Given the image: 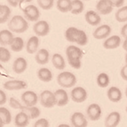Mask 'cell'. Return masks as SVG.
Listing matches in <instances>:
<instances>
[{"label": "cell", "mask_w": 127, "mask_h": 127, "mask_svg": "<svg viewBox=\"0 0 127 127\" xmlns=\"http://www.w3.org/2000/svg\"><path fill=\"white\" fill-rule=\"evenodd\" d=\"M65 54L68 62L72 68L75 69H79L81 68L83 53L79 47L74 45H70L66 48Z\"/></svg>", "instance_id": "obj_1"}, {"label": "cell", "mask_w": 127, "mask_h": 127, "mask_svg": "<svg viewBox=\"0 0 127 127\" xmlns=\"http://www.w3.org/2000/svg\"><path fill=\"white\" fill-rule=\"evenodd\" d=\"M8 26L9 30L13 33H22L28 29L29 23L24 17L19 16V15H16L10 19Z\"/></svg>", "instance_id": "obj_2"}, {"label": "cell", "mask_w": 127, "mask_h": 127, "mask_svg": "<svg viewBox=\"0 0 127 127\" xmlns=\"http://www.w3.org/2000/svg\"><path fill=\"white\" fill-rule=\"evenodd\" d=\"M77 78L76 75L70 71H63L57 76V83L64 88H69L76 85Z\"/></svg>", "instance_id": "obj_3"}, {"label": "cell", "mask_w": 127, "mask_h": 127, "mask_svg": "<svg viewBox=\"0 0 127 127\" xmlns=\"http://www.w3.org/2000/svg\"><path fill=\"white\" fill-rule=\"evenodd\" d=\"M40 104L45 108L51 109L56 105V97L54 92L49 90H44L39 95Z\"/></svg>", "instance_id": "obj_4"}, {"label": "cell", "mask_w": 127, "mask_h": 127, "mask_svg": "<svg viewBox=\"0 0 127 127\" xmlns=\"http://www.w3.org/2000/svg\"><path fill=\"white\" fill-rule=\"evenodd\" d=\"M71 99L74 102L76 103H83L84 102L87 97H88V93L86 89L83 87L78 86L74 88L71 91Z\"/></svg>", "instance_id": "obj_5"}, {"label": "cell", "mask_w": 127, "mask_h": 127, "mask_svg": "<svg viewBox=\"0 0 127 127\" xmlns=\"http://www.w3.org/2000/svg\"><path fill=\"white\" fill-rule=\"evenodd\" d=\"M102 109L97 103H92L87 107L86 114L91 121H97L102 116Z\"/></svg>", "instance_id": "obj_6"}, {"label": "cell", "mask_w": 127, "mask_h": 127, "mask_svg": "<svg viewBox=\"0 0 127 127\" xmlns=\"http://www.w3.org/2000/svg\"><path fill=\"white\" fill-rule=\"evenodd\" d=\"M25 18L31 22H35L39 19L40 12L39 9L34 5H29L23 9Z\"/></svg>", "instance_id": "obj_7"}, {"label": "cell", "mask_w": 127, "mask_h": 127, "mask_svg": "<svg viewBox=\"0 0 127 127\" xmlns=\"http://www.w3.org/2000/svg\"><path fill=\"white\" fill-rule=\"evenodd\" d=\"M70 122L72 127H87L88 121L83 113L75 112L70 117Z\"/></svg>", "instance_id": "obj_8"}, {"label": "cell", "mask_w": 127, "mask_h": 127, "mask_svg": "<svg viewBox=\"0 0 127 127\" xmlns=\"http://www.w3.org/2000/svg\"><path fill=\"white\" fill-rule=\"evenodd\" d=\"M21 99L25 106H35L38 103L39 97L37 94L33 91H26L21 95Z\"/></svg>", "instance_id": "obj_9"}, {"label": "cell", "mask_w": 127, "mask_h": 127, "mask_svg": "<svg viewBox=\"0 0 127 127\" xmlns=\"http://www.w3.org/2000/svg\"><path fill=\"white\" fill-rule=\"evenodd\" d=\"M3 88L8 91H18L27 88V83L22 80H10L3 84Z\"/></svg>", "instance_id": "obj_10"}, {"label": "cell", "mask_w": 127, "mask_h": 127, "mask_svg": "<svg viewBox=\"0 0 127 127\" xmlns=\"http://www.w3.org/2000/svg\"><path fill=\"white\" fill-rule=\"evenodd\" d=\"M33 31L37 36H45L49 34L50 26L45 20H40L35 23L33 26Z\"/></svg>", "instance_id": "obj_11"}, {"label": "cell", "mask_w": 127, "mask_h": 127, "mask_svg": "<svg viewBox=\"0 0 127 127\" xmlns=\"http://www.w3.org/2000/svg\"><path fill=\"white\" fill-rule=\"evenodd\" d=\"M113 7L110 0H99L96 4V10L102 15H108L113 12Z\"/></svg>", "instance_id": "obj_12"}, {"label": "cell", "mask_w": 127, "mask_h": 127, "mask_svg": "<svg viewBox=\"0 0 127 127\" xmlns=\"http://www.w3.org/2000/svg\"><path fill=\"white\" fill-rule=\"evenodd\" d=\"M111 31H112V29L109 25L107 24L101 25L99 27H97L94 30L93 36L97 40L106 39L110 35Z\"/></svg>", "instance_id": "obj_13"}, {"label": "cell", "mask_w": 127, "mask_h": 127, "mask_svg": "<svg viewBox=\"0 0 127 127\" xmlns=\"http://www.w3.org/2000/svg\"><path fill=\"white\" fill-rule=\"evenodd\" d=\"M55 97H56V106L59 107H63L66 106L69 102V95L67 92L63 88L57 89V90L54 92Z\"/></svg>", "instance_id": "obj_14"}, {"label": "cell", "mask_w": 127, "mask_h": 127, "mask_svg": "<svg viewBox=\"0 0 127 127\" xmlns=\"http://www.w3.org/2000/svg\"><path fill=\"white\" fill-rule=\"evenodd\" d=\"M121 121V115L119 112L114 111L110 113L105 119L106 127H117Z\"/></svg>", "instance_id": "obj_15"}, {"label": "cell", "mask_w": 127, "mask_h": 127, "mask_svg": "<svg viewBox=\"0 0 127 127\" xmlns=\"http://www.w3.org/2000/svg\"><path fill=\"white\" fill-rule=\"evenodd\" d=\"M121 44V38L118 35H113L106 39L103 43V47L107 50H113L118 48Z\"/></svg>", "instance_id": "obj_16"}, {"label": "cell", "mask_w": 127, "mask_h": 127, "mask_svg": "<svg viewBox=\"0 0 127 127\" xmlns=\"http://www.w3.org/2000/svg\"><path fill=\"white\" fill-rule=\"evenodd\" d=\"M27 61L24 57H17L14 61L12 64V70L16 74H22L27 69Z\"/></svg>", "instance_id": "obj_17"}, {"label": "cell", "mask_w": 127, "mask_h": 127, "mask_svg": "<svg viewBox=\"0 0 127 127\" xmlns=\"http://www.w3.org/2000/svg\"><path fill=\"white\" fill-rule=\"evenodd\" d=\"M107 97L109 100L111 101L112 102L117 103L121 101L123 98V94L121 90L118 87L112 86L107 91Z\"/></svg>", "instance_id": "obj_18"}, {"label": "cell", "mask_w": 127, "mask_h": 127, "mask_svg": "<svg viewBox=\"0 0 127 127\" xmlns=\"http://www.w3.org/2000/svg\"><path fill=\"white\" fill-rule=\"evenodd\" d=\"M39 46V39L37 36H33L29 38L26 43V51L27 53L32 54L38 51V48Z\"/></svg>", "instance_id": "obj_19"}, {"label": "cell", "mask_w": 127, "mask_h": 127, "mask_svg": "<svg viewBox=\"0 0 127 127\" xmlns=\"http://www.w3.org/2000/svg\"><path fill=\"white\" fill-rule=\"evenodd\" d=\"M85 19L87 23L91 26H97L101 23V17L98 12L93 10L88 11L85 15Z\"/></svg>", "instance_id": "obj_20"}, {"label": "cell", "mask_w": 127, "mask_h": 127, "mask_svg": "<svg viewBox=\"0 0 127 127\" xmlns=\"http://www.w3.org/2000/svg\"><path fill=\"white\" fill-rule=\"evenodd\" d=\"M14 38L15 37L12 31L8 29H2L0 31V44L2 46H10Z\"/></svg>", "instance_id": "obj_21"}, {"label": "cell", "mask_w": 127, "mask_h": 127, "mask_svg": "<svg viewBox=\"0 0 127 127\" xmlns=\"http://www.w3.org/2000/svg\"><path fill=\"white\" fill-rule=\"evenodd\" d=\"M30 119L23 112L20 111L17 113L14 119V123L16 127H26L29 123Z\"/></svg>", "instance_id": "obj_22"}, {"label": "cell", "mask_w": 127, "mask_h": 127, "mask_svg": "<svg viewBox=\"0 0 127 127\" xmlns=\"http://www.w3.org/2000/svg\"><path fill=\"white\" fill-rule=\"evenodd\" d=\"M20 110L22 112H23V113H25L30 119H34L38 118L41 114L40 109L38 107H36L35 106H27L24 105V106H22Z\"/></svg>", "instance_id": "obj_23"}, {"label": "cell", "mask_w": 127, "mask_h": 127, "mask_svg": "<svg viewBox=\"0 0 127 127\" xmlns=\"http://www.w3.org/2000/svg\"><path fill=\"white\" fill-rule=\"evenodd\" d=\"M35 61L39 64L44 65L46 64L49 61V52L46 49H40L36 52L35 56Z\"/></svg>", "instance_id": "obj_24"}, {"label": "cell", "mask_w": 127, "mask_h": 127, "mask_svg": "<svg viewBox=\"0 0 127 127\" xmlns=\"http://www.w3.org/2000/svg\"><path fill=\"white\" fill-rule=\"evenodd\" d=\"M79 33H80V29L76 27H69L65 30V39L69 42L76 43L79 38Z\"/></svg>", "instance_id": "obj_25"}, {"label": "cell", "mask_w": 127, "mask_h": 127, "mask_svg": "<svg viewBox=\"0 0 127 127\" xmlns=\"http://www.w3.org/2000/svg\"><path fill=\"white\" fill-rule=\"evenodd\" d=\"M37 76L39 79L43 82H49L53 80V74L52 71L47 68H42L37 72Z\"/></svg>", "instance_id": "obj_26"}, {"label": "cell", "mask_w": 127, "mask_h": 127, "mask_svg": "<svg viewBox=\"0 0 127 127\" xmlns=\"http://www.w3.org/2000/svg\"><path fill=\"white\" fill-rule=\"evenodd\" d=\"M52 63L58 70H64L65 68V61L64 57L60 54L56 53L52 57Z\"/></svg>", "instance_id": "obj_27"}, {"label": "cell", "mask_w": 127, "mask_h": 127, "mask_svg": "<svg viewBox=\"0 0 127 127\" xmlns=\"http://www.w3.org/2000/svg\"><path fill=\"white\" fill-rule=\"evenodd\" d=\"M110 83V78L109 74L105 73V72H102L99 74V75L96 78V84L99 87L105 88L109 86Z\"/></svg>", "instance_id": "obj_28"}, {"label": "cell", "mask_w": 127, "mask_h": 127, "mask_svg": "<svg viewBox=\"0 0 127 127\" xmlns=\"http://www.w3.org/2000/svg\"><path fill=\"white\" fill-rule=\"evenodd\" d=\"M56 7L58 10L61 12H71L72 9V0H57Z\"/></svg>", "instance_id": "obj_29"}, {"label": "cell", "mask_w": 127, "mask_h": 127, "mask_svg": "<svg viewBox=\"0 0 127 127\" xmlns=\"http://www.w3.org/2000/svg\"><path fill=\"white\" fill-rule=\"evenodd\" d=\"M84 3L82 0H72V9L71 13L74 15H78L83 12Z\"/></svg>", "instance_id": "obj_30"}, {"label": "cell", "mask_w": 127, "mask_h": 127, "mask_svg": "<svg viewBox=\"0 0 127 127\" xmlns=\"http://www.w3.org/2000/svg\"><path fill=\"white\" fill-rule=\"evenodd\" d=\"M24 46H25V43H24L23 39L21 38V37L17 36L14 38L12 43L10 45V48L14 52H19L23 50Z\"/></svg>", "instance_id": "obj_31"}, {"label": "cell", "mask_w": 127, "mask_h": 127, "mask_svg": "<svg viewBox=\"0 0 127 127\" xmlns=\"http://www.w3.org/2000/svg\"><path fill=\"white\" fill-rule=\"evenodd\" d=\"M116 19L119 23H125L127 21V5L119 8L116 12Z\"/></svg>", "instance_id": "obj_32"}, {"label": "cell", "mask_w": 127, "mask_h": 127, "mask_svg": "<svg viewBox=\"0 0 127 127\" xmlns=\"http://www.w3.org/2000/svg\"><path fill=\"white\" fill-rule=\"evenodd\" d=\"M0 117L5 125L9 124L12 122V114L10 111L5 107H0Z\"/></svg>", "instance_id": "obj_33"}, {"label": "cell", "mask_w": 127, "mask_h": 127, "mask_svg": "<svg viewBox=\"0 0 127 127\" xmlns=\"http://www.w3.org/2000/svg\"><path fill=\"white\" fill-rule=\"evenodd\" d=\"M10 59L11 53L9 50L4 47H0V61L2 63H6L9 61Z\"/></svg>", "instance_id": "obj_34"}, {"label": "cell", "mask_w": 127, "mask_h": 127, "mask_svg": "<svg viewBox=\"0 0 127 127\" xmlns=\"http://www.w3.org/2000/svg\"><path fill=\"white\" fill-rule=\"evenodd\" d=\"M11 16V9L9 6L3 5V9L0 14V23H5Z\"/></svg>", "instance_id": "obj_35"}, {"label": "cell", "mask_w": 127, "mask_h": 127, "mask_svg": "<svg viewBox=\"0 0 127 127\" xmlns=\"http://www.w3.org/2000/svg\"><path fill=\"white\" fill-rule=\"evenodd\" d=\"M37 2L42 9L49 10L53 8L54 5V0H37Z\"/></svg>", "instance_id": "obj_36"}, {"label": "cell", "mask_w": 127, "mask_h": 127, "mask_svg": "<svg viewBox=\"0 0 127 127\" xmlns=\"http://www.w3.org/2000/svg\"><path fill=\"white\" fill-rule=\"evenodd\" d=\"M87 43H88L87 34L86 33L85 31L80 29V33H79V38L77 40L76 43H78L80 46H85V45H86Z\"/></svg>", "instance_id": "obj_37"}, {"label": "cell", "mask_w": 127, "mask_h": 127, "mask_svg": "<svg viewBox=\"0 0 127 127\" xmlns=\"http://www.w3.org/2000/svg\"><path fill=\"white\" fill-rule=\"evenodd\" d=\"M33 127H49V122L46 119L41 118L35 122Z\"/></svg>", "instance_id": "obj_38"}, {"label": "cell", "mask_w": 127, "mask_h": 127, "mask_svg": "<svg viewBox=\"0 0 127 127\" xmlns=\"http://www.w3.org/2000/svg\"><path fill=\"white\" fill-rule=\"evenodd\" d=\"M9 105L11 107H12L13 109H20L22 106V105H21V103L15 98H10Z\"/></svg>", "instance_id": "obj_39"}, {"label": "cell", "mask_w": 127, "mask_h": 127, "mask_svg": "<svg viewBox=\"0 0 127 127\" xmlns=\"http://www.w3.org/2000/svg\"><path fill=\"white\" fill-rule=\"evenodd\" d=\"M7 102V95L4 91L0 89V106H2Z\"/></svg>", "instance_id": "obj_40"}, {"label": "cell", "mask_w": 127, "mask_h": 127, "mask_svg": "<svg viewBox=\"0 0 127 127\" xmlns=\"http://www.w3.org/2000/svg\"><path fill=\"white\" fill-rule=\"evenodd\" d=\"M110 1L113 3V6L117 8H121L124 4V0H110Z\"/></svg>", "instance_id": "obj_41"}, {"label": "cell", "mask_w": 127, "mask_h": 127, "mask_svg": "<svg viewBox=\"0 0 127 127\" xmlns=\"http://www.w3.org/2000/svg\"><path fill=\"white\" fill-rule=\"evenodd\" d=\"M120 75L122 78L125 81H127V64L123 67V68L120 71Z\"/></svg>", "instance_id": "obj_42"}, {"label": "cell", "mask_w": 127, "mask_h": 127, "mask_svg": "<svg viewBox=\"0 0 127 127\" xmlns=\"http://www.w3.org/2000/svg\"><path fill=\"white\" fill-rule=\"evenodd\" d=\"M7 2L12 7H17L19 4V0H7Z\"/></svg>", "instance_id": "obj_43"}, {"label": "cell", "mask_w": 127, "mask_h": 127, "mask_svg": "<svg viewBox=\"0 0 127 127\" xmlns=\"http://www.w3.org/2000/svg\"><path fill=\"white\" fill-rule=\"evenodd\" d=\"M121 35L123 36V37H126L127 36V24L124 25L122 29H121Z\"/></svg>", "instance_id": "obj_44"}, {"label": "cell", "mask_w": 127, "mask_h": 127, "mask_svg": "<svg viewBox=\"0 0 127 127\" xmlns=\"http://www.w3.org/2000/svg\"><path fill=\"white\" fill-rule=\"evenodd\" d=\"M123 49L126 51L127 50V36L125 38V40H124V42H123Z\"/></svg>", "instance_id": "obj_45"}, {"label": "cell", "mask_w": 127, "mask_h": 127, "mask_svg": "<svg viewBox=\"0 0 127 127\" xmlns=\"http://www.w3.org/2000/svg\"><path fill=\"white\" fill-rule=\"evenodd\" d=\"M57 127H72L71 126L68 125V124H65V123H62V124H59Z\"/></svg>", "instance_id": "obj_46"}, {"label": "cell", "mask_w": 127, "mask_h": 127, "mask_svg": "<svg viewBox=\"0 0 127 127\" xmlns=\"http://www.w3.org/2000/svg\"><path fill=\"white\" fill-rule=\"evenodd\" d=\"M32 0H19V5L22 2H30Z\"/></svg>", "instance_id": "obj_47"}, {"label": "cell", "mask_w": 127, "mask_h": 127, "mask_svg": "<svg viewBox=\"0 0 127 127\" xmlns=\"http://www.w3.org/2000/svg\"><path fill=\"white\" fill-rule=\"evenodd\" d=\"M5 125V124L4 123L3 120H2V119H1V117H0V127H3Z\"/></svg>", "instance_id": "obj_48"}, {"label": "cell", "mask_w": 127, "mask_h": 127, "mask_svg": "<svg viewBox=\"0 0 127 127\" xmlns=\"http://www.w3.org/2000/svg\"><path fill=\"white\" fill-rule=\"evenodd\" d=\"M2 9H3V5H0V14L2 13Z\"/></svg>", "instance_id": "obj_49"}, {"label": "cell", "mask_w": 127, "mask_h": 127, "mask_svg": "<svg viewBox=\"0 0 127 127\" xmlns=\"http://www.w3.org/2000/svg\"><path fill=\"white\" fill-rule=\"evenodd\" d=\"M125 61L127 64V50H126V56H125Z\"/></svg>", "instance_id": "obj_50"}, {"label": "cell", "mask_w": 127, "mask_h": 127, "mask_svg": "<svg viewBox=\"0 0 127 127\" xmlns=\"http://www.w3.org/2000/svg\"><path fill=\"white\" fill-rule=\"evenodd\" d=\"M125 95H126V98H127V87H126V91H125Z\"/></svg>", "instance_id": "obj_51"}, {"label": "cell", "mask_w": 127, "mask_h": 127, "mask_svg": "<svg viewBox=\"0 0 127 127\" xmlns=\"http://www.w3.org/2000/svg\"><path fill=\"white\" fill-rule=\"evenodd\" d=\"M126 113H127V106H126Z\"/></svg>", "instance_id": "obj_52"}, {"label": "cell", "mask_w": 127, "mask_h": 127, "mask_svg": "<svg viewBox=\"0 0 127 127\" xmlns=\"http://www.w3.org/2000/svg\"><path fill=\"white\" fill-rule=\"evenodd\" d=\"M84 1H89V0H84Z\"/></svg>", "instance_id": "obj_53"}]
</instances>
